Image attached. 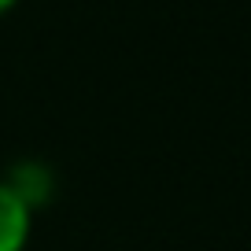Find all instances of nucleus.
Masks as SVG:
<instances>
[{"label":"nucleus","instance_id":"nucleus-1","mask_svg":"<svg viewBox=\"0 0 251 251\" xmlns=\"http://www.w3.org/2000/svg\"><path fill=\"white\" fill-rule=\"evenodd\" d=\"M33 233V203L11 181H0V251H26Z\"/></svg>","mask_w":251,"mask_h":251},{"label":"nucleus","instance_id":"nucleus-2","mask_svg":"<svg viewBox=\"0 0 251 251\" xmlns=\"http://www.w3.org/2000/svg\"><path fill=\"white\" fill-rule=\"evenodd\" d=\"M11 8H15V0H0V15H8Z\"/></svg>","mask_w":251,"mask_h":251}]
</instances>
